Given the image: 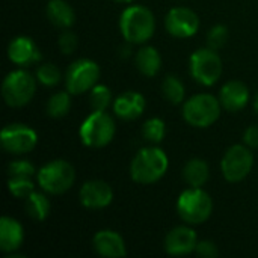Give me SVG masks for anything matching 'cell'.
I'll return each instance as SVG.
<instances>
[{
  "instance_id": "21",
  "label": "cell",
  "mask_w": 258,
  "mask_h": 258,
  "mask_svg": "<svg viewBox=\"0 0 258 258\" xmlns=\"http://www.w3.org/2000/svg\"><path fill=\"white\" fill-rule=\"evenodd\" d=\"M135 63L141 74H144L145 77H154L160 71L162 57H160V53L157 51V48H154L151 45H144L136 53Z\"/></svg>"
},
{
  "instance_id": "25",
  "label": "cell",
  "mask_w": 258,
  "mask_h": 258,
  "mask_svg": "<svg viewBox=\"0 0 258 258\" xmlns=\"http://www.w3.org/2000/svg\"><path fill=\"white\" fill-rule=\"evenodd\" d=\"M71 109V92L59 91L48 98L47 113L51 118H63Z\"/></svg>"
},
{
  "instance_id": "14",
  "label": "cell",
  "mask_w": 258,
  "mask_h": 258,
  "mask_svg": "<svg viewBox=\"0 0 258 258\" xmlns=\"http://www.w3.org/2000/svg\"><path fill=\"white\" fill-rule=\"evenodd\" d=\"M198 239L195 230L186 225L175 227L165 237V251L169 255H187L197 249Z\"/></svg>"
},
{
  "instance_id": "12",
  "label": "cell",
  "mask_w": 258,
  "mask_h": 258,
  "mask_svg": "<svg viewBox=\"0 0 258 258\" xmlns=\"http://www.w3.org/2000/svg\"><path fill=\"white\" fill-rule=\"evenodd\" d=\"M165 27L175 38H190L200 29V18L189 8H172L165 17Z\"/></svg>"
},
{
  "instance_id": "18",
  "label": "cell",
  "mask_w": 258,
  "mask_h": 258,
  "mask_svg": "<svg viewBox=\"0 0 258 258\" xmlns=\"http://www.w3.org/2000/svg\"><path fill=\"white\" fill-rule=\"evenodd\" d=\"M113 112L118 118L124 121L138 119L145 110V97L136 91H127L118 95L113 101Z\"/></svg>"
},
{
  "instance_id": "29",
  "label": "cell",
  "mask_w": 258,
  "mask_h": 258,
  "mask_svg": "<svg viewBox=\"0 0 258 258\" xmlns=\"http://www.w3.org/2000/svg\"><path fill=\"white\" fill-rule=\"evenodd\" d=\"M8 189L15 198H27L32 192H35V184L32 178H21V177H9Z\"/></svg>"
},
{
  "instance_id": "27",
  "label": "cell",
  "mask_w": 258,
  "mask_h": 258,
  "mask_svg": "<svg viewBox=\"0 0 258 258\" xmlns=\"http://www.w3.org/2000/svg\"><path fill=\"white\" fill-rule=\"evenodd\" d=\"M144 138L151 144H159L165 139L166 135V124L160 118H150L145 121L142 127Z\"/></svg>"
},
{
  "instance_id": "32",
  "label": "cell",
  "mask_w": 258,
  "mask_h": 258,
  "mask_svg": "<svg viewBox=\"0 0 258 258\" xmlns=\"http://www.w3.org/2000/svg\"><path fill=\"white\" fill-rule=\"evenodd\" d=\"M57 45H59V48H60V51H62L63 54H71V53L77 48V36H76L71 30L65 29V30L59 35Z\"/></svg>"
},
{
  "instance_id": "34",
  "label": "cell",
  "mask_w": 258,
  "mask_h": 258,
  "mask_svg": "<svg viewBox=\"0 0 258 258\" xmlns=\"http://www.w3.org/2000/svg\"><path fill=\"white\" fill-rule=\"evenodd\" d=\"M243 141H245V145H248L251 150L258 148V125H251L245 130Z\"/></svg>"
},
{
  "instance_id": "35",
  "label": "cell",
  "mask_w": 258,
  "mask_h": 258,
  "mask_svg": "<svg viewBox=\"0 0 258 258\" xmlns=\"http://www.w3.org/2000/svg\"><path fill=\"white\" fill-rule=\"evenodd\" d=\"M119 54H121L122 57H128V56H130V47H128V45L121 47V48H119Z\"/></svg>"
},
{
  "instance_id": "11",
  "label": "cell",
  "mask_w": 258,
  "mask_h": 258,
  "mask_svg": "<svg viewBox=\"0 0 258 258\" xmlns=\"http://www.w3.org/2000/svg\"><path fill=\"white\" fill-rule=\"evenodd\" d=\"M0 142L6 153L21 156V154L30 153L36 147L38 135L32 127H29L26 124L14 122V124L5 125L2 128Z\"/></svg>"
},
{
  "instance_id": "30",
  "label": "cell",
  "mask_w": 258,
  "mask_h": 258,
  "mask_svg": "<svg viewBox=\"0 0 258 258\" xmlns=\"http://www.w3.org/2000/svg\"><path fill=\"white\" fill-rule=\"evenodd\" d=\"M228 27L224 24H216L213 26L209 33H207V44L210 48L213 50H219L221 47L225 45L227 39H228Z\"/></svg>"
},
{
  "instance_id": "6",
  "label": "cell",
  "mask_w": 258,
  "mask_h": 258,
  "mask_svg": "<svg viewBox=\"0 0 258 258\" xmlns=\"http://www.w3.org/2000/svg\"><path fill=\"white\" fill-rule=\"evenodd\" d=\"M221 101L212 94H197L183 104L184 121L197 128L213 125L221 116Z\"/></svg>"
},
{
  "instance_id": "24",
  "label": "cell",
  "mask_w": 258,
  "mask_h": 258,
  "mask_svg": "<svg viewBox=\"0 0 258 258\" xmlns=\"http://www.w3.org/2000/svg\"><path fill=\"white\" fill-rule=\"evenodd\" d=\"M162 92H163V97L171 104H181L184 101V94H186L184 85L174 74H169L165 77V80L162 82Z\"/></svg>"
},
{
  "instance_id": "10",
  "label": "cell",
  "mask_w": 258,
  "mask_h": 258,
  "mask_svg": "<svg viewBox=\"0 0 258 258\" xmlns=\"http://www.w3.org/2000/svg\"><path fill=\"white\" fill-rule=\"evenodd\" d=\"M100 79V67L91 59L74 60L65 74L67 91L73 95H80L91 91Z\"/></svg>"
},
{
  "instance_id": "9",
  "label": "cell",
  "mask_w": 258,
  "mask_h": 258,
  "mask_svg": "<svg viewBox=\"0 0 258 258\" xmlns=\"http://www.w3.org/2000/svg\"><path fill=\"white\" fill-rule=\"evenodd\" d=\"M254 166V154L248 145L230 147L221 162L222 175L230 183H239L245 180Z\"/></svg>"
},
{
  "instance_id": "33",
  "label": "cell",
  "mask_w": 258,
  "mask_h": 258,
  "mask_svg": "<svg viewBox=\"0 0 258 258\" xmlns=\"http://www.w3.org/2000/svg\"><path fill=\"white\" fill-rule=\"evenodd\" d=\"M195 251H197L201 257L206 258H215L219 255L218 246H216L212 240H201V242H198Z\"/></svg>"
},
{
  "instance_id": "2",
  "label": "cell",
  "mask_w": 258,
  "mask_h": 258,
  "mask_svg": "<svg viewBox=\"0 0 258 258\" xmlns=\"http://www.w3.org/2000/svg\"><path fill=\"white\" fill-rule=\"evenodd\" d=\"M119 30L128 44H145L154 35L156 18L148 8L132 5L119 17Z\"/></svg>"
},
{
  "instance_id": "3",
  "label": "cell",
  "mask_w": 258,
  "mask_h": 258,
  "mask_svg": "<svg viewBox=\"0 0 258 258\" xmlns=\"http://www.w3.org/2000/svg\"><path fill=\"white\" fill-rule=\"evenodd\" d=\"M116 133V125L113 118L107 112L92 110L79 130V136L83 145L88 148H103L109 145Z\"/></svg>"
},
{
  "instance_id": "15",
  "label": "cell",
  "mask_w": 258,
  "mask_h": 258,
  "mask_svg": "<svg viewBox=\"0 0 258 258\" xmlns=\"http://www.w3.org/2000/svg\"><path fill=\"white\" fill-rule=\"evenodd\" d=\"M8 57L17 67H30L41 59V51L38 45L29 36H17L8 45Z\"/></svg>"
},
{
  "instance_id": "5",
  "label": "cell",
  "mask_w": 258,
  "mask_h": 258,
  "mask_svg": "<svg viewBox=\"0 0 258 258\" xmlns=\"http://www.w3.org/2000/svg\"><path fill=\"white\" fill-rule=\"evenodd\" d=\"M39 187L50 195H60L71 189L76 180V171L67 160L56 159L42 165L36 174Z\"/></svg>"
},
{
  "instance_id": "22",
  "label": "cell",
  "mask_w": 258,
  "mask_h": 258,
  "mask_svg": "<svg viewBox=\"0 0 258 258\" xmlns=\"http://www.w3.org/2000/svg\"><path fill=\"white\" fill-rule=\"evenodd\" d=\"M210 177V169L206 160L203 159H190L183 169V178L190 187H203Z\"/></svg>"
},
{
  "instance_id": "1",
  "label": "cell",
  "mask_w": 258,
  "mask_h": 258,
  "mask_svg": "<svg viewBox=\"0 0 258 258\" xmlns=\"http://www.w3.org/2000/svg\"><path fill=\"white\" fill-rule=\"evenodd\" d=\"M169 160L163 150L147 147L136 153L130 163V177L139 184H153L162 180L168 171Z\"/></svg>"
},
{
  "instance_id": "19",
  "label": "cell",
  "mask_w": 258,
  "mask_h": 258,
  "mask_svg": "<svg viewBox=\"0 0 258 258\" xmlns=\"http://www.w3.org/2000/svg\"><path fill=\"white\" fill-rule=\"evenodd\" d=\"M24 240L23 225L9 216H3L0 219V249L6 254H14L20 249Z\"/></svg>"
},
{
  "instance_id": "4",
  "label": "cell",
  "mask_w": 258,
  "mask_h": 258,
  "mask_svg": "<svg viewBox=\"0 0 258 258\" xmlns=\"http://www.w3.org/2000/svg\"><path fill=\"white\" fill-rule=\"evenodd\" d=\"M177 212L186 224L200 225L210 218L213 201L203 187H189L180 194L177 200Z\"/></svg>"
},
{
  "instance_id": "13",
  "label": "cell",
  "mask_w": 258,
  "mask_h": 258,
  "mask_svg": "<svg viewBox=\"0 0 258 258\" xmlns=\"http://www.w3.org/2000/svg\"><path fill=\"white\" fill-rule=\"evenodd\" d=\"M80 204L89 210H101L110 206L113 200L112 187L101 180H91L86 181L79 192Z\"/></svg>"
},
{
  "instance_id": "28",
  "label": "cell",
  "mask_w": 258,
  "mask_h": 258,
  "mask_svg": "<svg viewBox=\"0 0 258 258\" xmlns=\"http://www.w3.org/2000/svg\"><path fill=\"white\" fill-rule=\"evenodd\" d=\"M62 79L60 70L54 63H42L36 68V80L44 86H56Z\"/></svg>"
},
{
  "instance_id": "16",
  "label": "cell",
  "mask_w": 258,
  "mask_h": 258,
  "mask_svg": "<svg viewBox=\"0 0 258 258\" xmlns=\"http://www.w3.org/2000/svg\"><path fill=\"white\" fill-rule=\"evenodd\" d=\"M94 251L106 258H121L127 255L125 242L119 233L113 230H101L92 239Z\"/></svg>"
},
{
  "instance_id": "37",
  "label": "cell",
  "mask_w": 258,
  "mask_h": 258,
  "mask_svg": "<svg viewBox=\"0 0 258 258\" xmlns=\"http://www.w3.org/2000/svg\"><path fill=\"white\" fill-rule=\"evenodd\" d=\"M113 2H118V3H132L133 0H113Z\"/></svg>"
},
{
  "instance_id": "23",
  "label": "cell",
  "mask_w": 258,
  "mask_h": 258,
  "mask_svg": "<svg viewBox=\"0 0 258 258\" xmlns=\"http://www.w3.org/2000/svg\"><path fill=\"white\" fill-rule=\"evenodd\" d=\"M26 212L33 221L42 222L50 213V201H48V198L41 192H36V190L32 192L26 198Z\"/></svg>"
},
{
  "instance_id": "8",
  "label": "cell",
  "mask_w": 258,
  "mask_h": 258,
  "mask_svg": "<svg viewBox=\"0 0 258 258\" xmlns=\"http://www.w3.org/2000/svg\"><path fill=\"white\" fill-rule=\"evenodd\" d=\"M190 76L203 86H213L222 74V60L216 50L198 48L189 59Z\"/></svg>"
},
{
  "instance_id": "17",
  "label": "cell",
  "mask_w": 258,
  "mask_h": 258,
  "mask_svg": "<svg viewBox=\"0 0 258 258\" xmlns=\"http://www.w3.org/2000/svg\"><path fill=\"white\" fill-rule=\"evenodd\" d=\"M219 101L225 110L239 112L249 103V89L240 80H230L221 88Z\"/></svg>"
},
{
  "instance_id": "26",
  "label": "cell",
  "mask_w": 258,
  "mask_h": 258,
  "mask_svg": "<svg viewBox=\"0 0 258 258\" xmlns=\"http://www.w3.org/2000/svg\"><path fill=\"white\" fill-rule=\"evenodd\" d=\"M89 104L92 110H101L106 112L109 106L112 104V92L106 85H95L89 91Z\"/></svg>"
},
{
  "instance_id": "7",
  "label": "cell",
  "mask_w": 258,
  "mask_h": 258,
  "mask_svg": "<svg viewBox=\"0 0 258 258\" xmlns=\"http://www.w3.org/2000/svg\"><path fill=\"white\" fill-rule=\"evenodd\" d=\"M35 92L36 80L23 68L8 73L2 83V95L9 107H24L32 101Z\"/></svg>"
},
{
  "instance_id": "31",
  "label": "cell",
  "mask_w": 258,
  "mask_h": 258,
  "mask_svg": "<svg viewBox=\"0 0 258 258\" xmlns=\"http://www.w3.org/2000/svg\"><path fill=\"white\" fill-rule=\"evenodd\" d=\"M36 174L35 166L29 160H14L8 165L9 177H21V178H33Z\"/></svg>"
},
{
  "instance_id": "36",
  "label": "cell",
  "mask_w": 258,
  "mask_h": 258,
  "mask_svg": "<svg viewBox=\"0 0 258 258\" xmlns=\"http://www.w3.org/2000/svg\"><path fill=\"white\" fill-rule=\"evenodd\" d=\"M254 109H255V112L258 113V92L257 95H255V100H254Z\"/></svg>"
},
{
  "instance_id": "20",
  "label": "cell",
  "mask_w": 258,
  "mask_h": 258,
  "mask_svg": "<svg viewBox=\"0 0 258 258\" xmlns=\"http://www.w3.org/2000/svg\"><path fill=\"white\" fill-rule=\"evenodd\" d=\"M47 17L60 29H70L76 21L74 9L67 0H50L47 3Z\"/></svg>"
}]
</instances>
